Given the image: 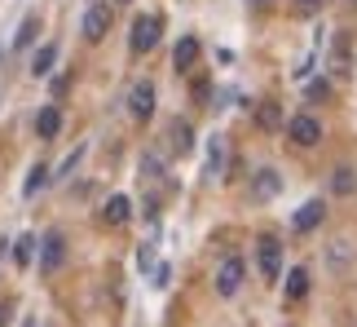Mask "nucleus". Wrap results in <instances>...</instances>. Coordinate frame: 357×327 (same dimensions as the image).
<instances>
[{
  "instance_id": "obj_25",
  "label": "nucleus",
  "mask_w": 357,
  "mask_h": 327,
  "mask_svg": "<svg viewBox=\"0 0 357 327\" xmlns=\"http://www.w3.org/2000/svg\"><path fill=\"white\" fill-rule=\"evenodd\" d=\"M119 5H128V0H119Z\"/></svg>"
},
{
  "instance_id": "obj_12",
  "label": "nucleus",
  "mask_w": 357,
  "mask_h": 327,
  "mask_svg": "<svg viewBox=\"0 0 357 327\" xmlns=\"http://www.w3.org/2000/svg\"><path fill=\"white\" fill-rule=\"evenodd\" d=\"M53 62H58V45L49 40V45H40V49H36V58H31V75H49V71H53Z\"/></svg>"
},
{
  "instance_id": "obj_18",
  "label": "nucleus",
  "mask_w": 357,
  "mask_h": 327,
  "mask_svg": "<svg viewBox=\"0 0 357 327\" xmlns=\"http://www.w3.org/2000/svg\"><path fill=\"white\" fill-rule=\"evenodd\" d=\"M45 177H49V164H36V168H31V177H26V195H36V190L45 186Z\"/></svg>"
},
{
  "instance_id": "obj_26",
  "label": "nucleus",
  "mask_w": 357,
  "mask_h": 327,
  "mask_svg": "<svg viewBox=\"0 0 357 327\" xmlns=\"http://www.w3.org/2000/svg\"><path fill=\"white\" fill-rule=\"evenodd\" d=\"M260 5H265V0H260Z\"/></svg>"
},
{
  "instance_id": "obj_20",
  "label": "nucleus",
  "mask_w": 357,
  "mask_h": 327,
  "mask_svg": "<svg viewBox=\"0 0 357 327\" xmlns=\"http://www.w3.org/2000/svg\"><path fill=\"white\" fill-rule=\"evenodd\" d=\"M49 93H53V102H62L66 93H71V75H66V71H62V75H53V85H49Z\"/></svg>"
},
{
  "instance_id": "obj_7",
  "label": "nucleus",
  "mask_w": 357,
  "mask_h": 327,
  "mask_svg": "<svg viewBox=\"0 0 357 327\" xmlns=\"http://www.w3.org/2000/svg\"><path fill=\"white\" fill-rule=\"evenodd\" d=\"M322 217H326V203H322V199H309L305 208L291 217V230H296V235H309V230L322 226Z\"/></svg>"
},
{
  "instance_id": "obj_19",
  "label": "nucleus",
  "mask_w": 357,
  "mask_h": 327,
  "mask_svg": "<svg viewBox=\"0 0 357 327\" xmlns=\"http://www.w3.org/2000/svg\"><path fill=\"white\" fill-rule=\"evenodd\" d=\"M318 9H322V0H291V13H296V18H313Z\"/></svg>"
},
{
  "instance_id": "obj_13",
  "label": "nucleus",
  "mask_w": 357,
  "mask_h": 327,
  "mask_svg": "<svg viewBox=\"0 0 357 327\" xmlns=\"http://www.w3.org/2000/svg\"><path fill=\"white\" fill-rule=\"evenodd\" d=\"M256 124L265 129V133H273V129H278V124H282V111H278V102H260V106H256Z\"/></svg>"
},
{
  "instance_id": "obj_11",
  "label": "nucleus",
  "mask_w": 357,
  "mask_h": 327,
  "mask_svg": "<svg viewBox=\"0 0 357 327\" xmlns=\"http://www.w3.org/2000/svg\"><path fill=\"white\" fill-rule=\"evenodd\" d=\"M252 190H256V199H273L282 190V182H278V173H273V168H260L256 182H252Z\"/></svg>"
},
{
  "instance_id": "obj_15",
  "label": "nucleus",
  "mask_w": 357,
  "mask_h": 327,
  "mask_svg": "<svg viewBox=\"0 0 357 327\" xmlns=\"http://www.w3.org/2000/svg\"><path fill=\"white\" fill-rule=\"evenodd\" d=\"M40 266H45V270H58V266H62V235H49V239H45Z\"/></svg>"
},
{
  "instance_id": "obj_9",
  "label": "nucleus",
  "mask_w": 357,
  "mask_h": 327,
  "mask_svg": "<svg viewBox=\"0 0 357 327\" xmlns=\"http://www.w3.org/2000/svg\"><path fill=\"white\" fill-rule=\"evenodd\" d=\"M195 62H199V40H195V36L176 40V49H172V66H176V71H190Z\"/></svg>"
},
{
  "instance_id": "obj_24",
  "label": "nucleus",
  "mask_w": 357,
  "mask_h": 327,
  "mask_svg": "<svg viewBox=\"0 0 357 327\" xmlns=\"http://www.w3.org/2000/svg\"><path fill=\"white\" fill-rule=\"evenodd\" d=\"M9 314H13V310H9V305H0V327H9Z\"/></svg>"
},
{
  "instance_id": "obj_14",
  "label": "nucleus",
  "mask_w": 357,
  "mask_h": 327,
  "mask_svg": "<svg viewBox=\"0 0 357 327\" xmlns=\"http://www.w3.org/2000/svg\"><path fill=\"white\" fill-rule=\"evenodd\" d=\"M309 292V270H291L287 275V301H305Z\"/></svg>"
},
{
  "instance_id": "obj_21",
  "label": "nucleus",
  "mask_w": 357,
  "mask_h": 327,
  "mask_svg": "<svg viewBox=\"0 0 357 327\" xmlns=\"http://www.w3.org/2000/svg\"><path fill=\"white\" fill-rule=\"evenodd\" d=\"M36 31H40V18H26V22H22V31H18V40H13V45H18V49H22V45H31V40H36Z\"/></svg>"
},
{
  "instance_id": "obj_22",
  "label": "nucleus",
  "mask_w": 357,
  "mask_h": 327,
  "mask_svg": "<svg viewBox=\"0 0 357 327\" xmlns=\"http://www.w3.org/2000/svg\"><path fill=\"white\" fill-rule=\"evenodd\" d=\"M326 93H331V85H326V80H309V85H305V98H313V102H322Z\"/></svg>"
},
{
  "instance_id": "obj_27",
  "label": "nucleus",
  "mask_w": 357,
  "mask_h": 327,
  "mask_svg": "<svg viewBox=\"0 0 357 327\" xmlns=\"http://www.w3.org/2000/svg\"><path fill=\"white\" fill-rule=\"evenodd\" d=\"M353 5H357V0H353Z\"/></svg>"
},
{
  "instance_id": "obj_17",
  "label": "nucleus",
  "mask_w": 357,
  "mask_h": 327,
  "mask_svg": "<svg viewBox=\"0 0 357 327\" xmlns=\"http://www.w3.org/2000/svg\"><path fill=\"white\" fill-rule=\"evenodd\" d=\"M190 138H195V133H190L185 119H172V151H176V155L190 151Z\"/></svg>"
},
{
  "instance_id": "obj_6",
  "label": "nucleus",
  "mask_w": 357,
  "mask_h": 327,
  "mask_svg": "<svg viewBox=\"0 0 357 327\" xmlns=\"http://www.w3.org/2000/svg\"><path fill=\"white\" fill-rule=\"evenodd\" d=\"M238 288H243V261H238V256H225L221 270H216V292H221V296H234Z\"/></svg>"
},
{
  "instance_id": "obj_1",
  "label": "nucleus",
  "mask_w": 357,
  "mask_h": 327,
  "mask_svg": "<svg viewBox=\"0 0 357 327\" xmlns=\"http://www.w3.org/2000/svg\"><path fill=\"white\" fill-rule=\"evenodd\" d=\"M159 36H163V18L159 13H142L132 22V53H150L159 45Z\"/></svg>"
},
{
  "instance_id": "obj_8",
  "label": "nucleus",
  "mask_w": 357,
  "mask_h": 327,
  "mask_svg": "<svg viewBox=\"0 0 357 327\" xmlns=\"http://www.w3.org/2000/svg\"><path fill=\"white\" fill-rule=\"evenodd\" d=\"M102 221L106 226H128L132 221V203L123 199V195H111V199H106V208H102Z\"/></svg>"
},
{
  "instance_id": "obj_3",
  "label": "nucleus",
  "mask_w": 357,
  "mask_h": 327,
  "mask_svg": "<svg viewBox=\"0 0 357 327\" xmlns=\"http://www.w3.org/2000/svg\"><path fill=\"white\" fill-rule=\"evenodd\" d=\"M256 266H260V279H269V283H273V279L282 275V243L265 235V239L256 243Z\"/></svg>"
},
{
  "instance_id": "obj_2",
  "label": "nucleus",
  "mask_w": 357,
  "mask_h": 327,
  "mask_svg": "<svg viewBox=\"0 0 357 327\" xmlns=\"http://www.w3.org/2000/svg\"><path fill=\"white\" fill-rule=\"evenodd\" d=\"M155 102H159L155 80H137L132 93H128V115L132 119H150V115H155Z\"/></svg>"
},
{
  "instance_id": "obj_23",
  "label": "nucleus",
  "mask_w": 357,
  "mask_h": 327,
  "mask_svg": "<svg viewBox=\"0 0 357 327\" xmlns=\"http://www.w3.org/2000/svg\"><path fill=\"white\" fill-rule=\"evenodd\" d=\"M13 256H18V261L26 266V261H31V239H18V248H13Z\"/></svg>"
},
{
  "instance_id": "obj_4",
  "label": "nucleus",
  "mask_w": 357,
  "mask_h": 327,
  "mask_svg": "<svg viewBox=\"0 0 357 327\" xmlns=\"http://www.w3.org/2000/svg\"><path fill=\"white\" fill-rule=\"evenodd\" d=\"M287 138H291L296 146H318V142H322V124H318L309 111H300V115L287 119Z\"/></svg>"
},
{
  "instance_id": "obj_16",
  "label": "nucleus",
  "mask_w": 357,
  "mask_h": 327,
  "mask_svg": "<svg viewBox=\"0 0 357 327\" xmlns=\"http://www.w3.org/2000/svg\"><path fill=\"white\" fill-rule=\"evenodd\" d=\"M331 190H335V195H353V190H357V173L353 168H335Z\"/></svg>"
},
{
  "instance_id": "obj_5",
  "label": "nucleus",
  "mask_w": 357,
  "mask_h": 327,
  "mask_svg": "<svg viewBox=\"0 0 357 327\" xmlns=\"http://www.w3.org/2000/svg\"><path fill=\"white\" fill-rule=\"evenodd\" d=\"M111 5H89L84 9V36L93 40V45H98V40H106V31H111Z\"/></svg>"
},
{
  "instance_id": "obj_10",
  "label": "nucleus",
  "mask_w": 357,
  "mask_h": 327,
  "mask_svg": "<svg viewBox=\"0 0 357 327\" xmlns=\"http://www.w3.org/2000/svg\"><path fill=\"white\" fill-rule=\"evenodd\" d=\"M58 129H62V111H58V106H45V111H40L36 115V138H58Z\"/></svg>"
}]
</instances>
